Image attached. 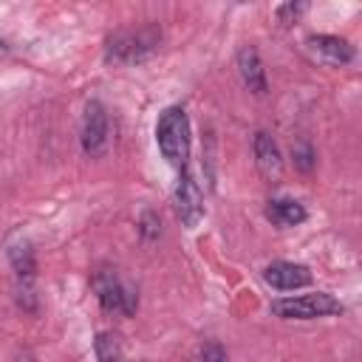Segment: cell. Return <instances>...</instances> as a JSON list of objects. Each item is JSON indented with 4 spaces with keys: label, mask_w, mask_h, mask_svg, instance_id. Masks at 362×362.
I'll return each instance as SVG.
<instances>
[{
    "label": "cell",
    "mask_w": 362,
    "mask_h": 362,
    "mask_svg": "<svg viewBox=\"0 0 362 362\" xmlns=\"http://www.w3.org/2000/svg\"><path fill=\"white\" fill-rule=\"evenodd\" d=\"M161 31L156 25L144 28H122L105 40V62L107 65H133L147 59L158 48Z\"/></svg>",
    "instance_id": "cell-1"
},
{
    "label": "cell",
    "mask_w": 362,
    "mask_h": 362,
    "mask_svg": "<svg viewBox=\"0 0 362 362\" xmlns=\"http://www.w3.org/2000/svg\"><path fill=\"white\" fill-rule=\"evenodd\" d=\"M156 144L170 164H175V167L187 164V158H189V119H187L184 107L173 105L161 113V119L156 124Z\"/></svg>",
    "instance_id": "cell-2"
},
{
    "label": "cell",
    "mask_w": 362,
    "mask_h": 362,
    "mask_svg": "<svg viewBox=\"0 0 362 362\" xmlns=\"http://www.w3.org/2000/svg\"><path fill=\"white\" fill-rule=\"evenodd\" d=\"M90 286L96 291V300L105 311L110 314H122V317H133L139 308V294L133 286H127L113 269H96L90 277Z\"/></svg>",
    "instance_id": "cell-3"
},
{
    "label": "cell",
    "mask_w": 362,
    "mask_h": 362,
    "mask_svg": "<svg viewBox=\"0 0 362 362\" xmlns=\"http://www.w3.org/2000/svg\"><path fill=\"white\" fill-rule=\"evenodd\" d=\"M272 314L283 320H320L331 314H342V303L328 291H311L297 297H283L272 303Z\"/></svg>",
    "instance_id": "cell-4"
},
{
    "label": "cell",
    "mask_w": 362,
    "mask_h": 362,
    "mask_svg": "<svg viewBox=\"0 0 362 362\" xmlns=\"http://www.w3.org/2000/svg\"><path fill=\"white\" fill-rule=\"evenodd\" d=\"M175 215L187 229H195L204 218V195L187 167H181L178 184H175Z\"/></svg>",
    "instance_id": "cell-5"
},
{
    "label": "cell",
    "mask_w": 362,
    "mask_h": 362,
    "mask_svg": "<svg viewBox=\"0 0 362 362\" xmlns=\"http://www.w3.org/2000/svg\"><path fill=\"white\" fill-rule=\"evenodd\" d=\"M305 51L314 62L328 65V68H339L348 65L354 59V45L337 34H311L305 37Z\"/></svg>",
    "instance_id": "cell-6"
},
{
    "label": "cell",
    "mask_w": 362,
    "mask_h": 362,
    "mask_svg": "<svg viewBox=\"0 0 362 362\" xmlns=\"http://www.w3.org/2000/svg\"><path fill=\"white\" fill-rule=\"evenodd\" d=\"M105 141H107V113L102 102L90 99L82 116V150L88 156H99L105 150Z\"/></svg>",
    "instance_id": "cell-7"
},
{
    "label": "cell",
    "mask_w": 362,
    "mask_h": 362,
    "mask_svg": "<svg viewBox=\"0 0 362 362\" xmlns=\"http://www.w3.org/2000/svg\"><path fill=\"white\" fill-rule=\"evenodd\" d=\"M263 280L277 288V291H294L311 283V272L303 263H291V260H274L263 269Z\"/></svg>",
    "instance_id": "cell-8"
},
{
    "label": "cell",
    "mask_w": 362,
    "mask_h": 362,
    "mask_svg": "<svg viewBox=\"0 0 362 362\" xmlns=\"http://www.w3.org/2000/svg\"><path fill=\"white\" fill-rule=\"evenodd\" d=\"M252 147H255V164H257L260 175H263L269 184H277V181L283 178V156H280L277 141H274L266 130H257Z\"/></svg>",
    "instance_id": "cell-9"
},
{
    "label": "cell",
    "mask_w": 362,
    "mask_h": 362,
    "mask_svg": "<svg viewBox=\"0 0 362 362\" xmlns=\"http://www.w3.org/2000/svg\"><path fill=\"white\" fill-rule=\"evenodd\" d=\"M238 74H240L243 85H246V88H249L255 96H263V93L269 90L266 68H263V62H260V54H257V48H252V45H243V48L238 51Z\"/></svg>",
    "instance_id": "cell-10"
},
{
    "label": "cell",
    "mask_w": 362,
    "mask_h": 362,
    "mask_svg": "<svg viewBox=\"0 0 362 362\" xmlns=\"http://www.w3.org/2000/svg\"><path fill=\"white\" fill-rule=\"evenodd\" d=\"M8 263L17 274V286H31L34 283V274H37V257H34V249L31 243L17 235L8 240Z\"/></svg>",
    "instance_id": "cell-11"
},
{
    "label": "cell",
    "mask_w": 362,
    "mask_h": 362,
    "mask_svg": "<svg viewBox=\"0 0 362 362\" xmlns=\"http://www.w3.org/2000/svg\"><path fill=\"white\" fill-rule=\"evenodd\" d=\"M266 218L274 226H297L305 221V206L294 198H274L266 204Z\"/></svg>",
    "instance_id": "cell-12"
},
{
    "label": "cell",
    "mask_w": 362,
    "mask_h": 362,
    "mask_svg": "<svg viewBox=\"0 0 362 362\" xmlns=\"http://www.w3.org/2000/svg\"><path fill=\"white\" fill-rule=\"evenodd\" d=\"M93 351H96V359H99V362H127L119 337L110 334V331H99V334H96Z\"/></svg>",
    "instance_id": "cell-13"
},
{
    "label": "cell",
    "mask_w": 362,
    "mask_h": 362,
    "mask_svg": "<svg viewBox=\"0 0 362 362\" xmlns=\"http://www.w3.org/2000/svg\"><path fill=\"white\" fill-rule=\"evenodd\" d=\"M291 156H294V167L297 170H303V173H308L311 167H314V150H311V144L308 141H297V144H291Z\"/></svg>",
    "instance_id": "cell-14"
},
{
    "label": "cell",
    "mask_w": 362,
    "mask_h": 362,
    "mask_svg": "<svg viewBox=\"0 0 362 362\" xmlns=\"http://www.w3.org/2000/svg\"><path fill=\"white\" fill-rule=\"evenodd\" d=\"M308 6L305 3H283V6H277V23L280 25H291V23H297V17L305 11Z\"/></svg>",
    "instance_id": "cell-15"
},
{
    "label": "cell",
    "mask_w": 362,
    "mask_h": 362,
    "mask_svg": "<svg viewBox=\"0 0 362 362\" xmlns=\"http://www.w3.org/2000/svg\"><path fill=\"white\" fill-rule=\"evenodd\" d=\"M139 232L144 240H156L161 235V223H158V215L156 212H144L141 221H139Z\"/></svg>",
    "instance_id": "cell-16"
},
{
    "label": "cell",
    "mask_w": 362,
    "mask_h": 362,
    "mask_svg": "<svg viewBox=\"0 0 362 362\" xmlns=\"http://www.w3.org/2000/svg\"><path fill=\"white\" fill-rule=\"evenodd\" d=\"M201 362H229V356L218 342H206L201 348Z\"/></svg>",
    "instance_id": "cell-17"
},
{
    "label": "cell",
    "mask_w": 362,
    "mask_h": 362,
    "mask_svg": "<svg viewBox=\"0 0 362 362\" xmlns=\"http://www.w3.org/2000/svg\"><path fill=\"white\" fill-rule=\"evenodd\" d=\"M17 362H37V359H34L28 351H20V354H17Z\"/></svg>",
    "instance_id": "cell-18"
}]
</instances>
